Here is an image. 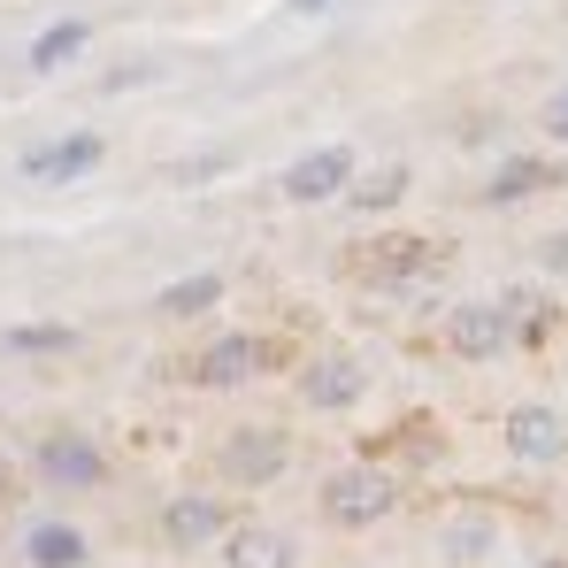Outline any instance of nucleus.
<instances>
[{"label": "nucleus", "instance_id": "obj_17", "mask_svg": "<svg viewBox=\"0 0 568 568\" xmlns=\"http://www.w3.org/2000/svg\"><path fill=\"white\" fill-rule=\"evenodd\" d=\"M407 185H415V178H407V162H384V170H362V185L346 192V200H354L362 215H384V207H399V200H407Z\"/></svg>", "mask_w": 568, "mask_h": 568}, {"label": "nucleus", "instance_id": "obj_2", "mask_svg": "<svg viewBox=\"0 0 568 568\" xmlns=\"http://www.w3.org/2000/svg\"><path fill=\"white\" fill-rule=\"evenodd\" d=\"M354 185H362V146H354V139H323V146L292 154V162H284V178H277V192L292 200V207L346 200Z\"/></svg>", "mask_w": 568, "mask_h": 568}, {"label": "nucleus", "instance_id": "obj_22", "mask_svg": "<svg viewBox=\"0 0 568 568\" xmlns=\"http://www.w3.org/2000/svg\"><path fill=\"white\" fill-rule=\"evenodd\" d=\"M538 568H568V561H538Z\"/></svg>", "mask_w": 568, "mask_h": 568}, {"label": "nucleus", "instance_id": "obj_9", "mask_svg": "<svg viewBox=\"0 0 568 568\" xmlns=\"http://www.w3.org/2000/svg\"><path fill=\"white\" fill-rule=\"evenodd\" d=\"M284 469H292V438L277 423H239L223 438V476L231 484H277Z\"/></svg>", "mask_w": 568, "mask_h": 568}, {"label": "nucleus", "instance_id": "obj_1", "mask_svg": "<svg viewBox=\"0 0 568 568\" xmlns=\"http://www.w3.org/2000/svg\"><path fill=\"white\" fill-rule=\"evenodd\" d=\"M315 507H323V523H331V530H377L384 515L399 507V476L377 469V462H346V469L323 476Z\"/></svg>", "mask_w": 568, "mask_h": 568}, {"label": "nucleus", "instance_id": "obj_13", "mask_svg": "<svg viewBox=\"0 0 568 568\" xmlns=\"http://www.w3.org/2000/svg\"><path fill=\"white\" fill-rule=\"evenodd\" d=\"M93 16H54V23H39L31 31V47H23V70H39V78H54V70H70L85 47H93Z\"/></svg>", "mask_w": 568, "mask_h": 568}, {"label": "nucleus", "instance_id": "obj_15", "mask_svg": "<svg viewBox=\"0 0 568 568\" xmlns=\"http://www.w3.org/2000/svg\"><path fill=\"white\" fill-rule=\"evenodd\" d=\"M223 292H231V277H223V270H192V277H170L162 292H154V315H170V323H192V315H207Z\"/></svg>", "mask_w": 568, "mask_h": 568}, {"label": "nucleus", "instance_id": "obj_5", "mask_svg": "<svg viewBox=\"0 0 568 568\" xmlns=\"http://www.w3.org/2000/svg\"><path fill=\"white\" fill-rule=\"evenodd\" d=\"M31 469L47 476L54 491H100V484H108V446H100L93 430H78V423H54V430L39 438Z\"/></svg>", "mask_w": 568, "mask_h": 568}, {"label": "nucleus", "instance_id": "obj_7", "mask_svg": "<svg viewBox=\"0 0 568 568\" xmlns=\"http://www.w3.org/2000/svg\"><path fill=\"white\" fill-rule=\"evenodd\" d=\"M239 530V507L223 499V491H178L170 507H162V546H178V554H207V546H223Z\"/></svg>", "mask_w": 568, "mask_h": 568}, {"label": "nucleus", "instance_id": "obj_11", "mask_svg": "<svg viewBox=\"0 0 568 568\" xmlns=\"http://www.w3.org/2000/svg\"><path fill=\"white\" fill-rule=\"evenodd\" d=\"M23 568H93V538L70 515H31L23 523Z\"/></svg>", "mask_w": 568, "mask_h": 568}, {"label": "nucleus", "instance_id": "obj_18", "mask_svg": "<svg viewBox=\"0 0 568 568\" xmlns=\"http://www.w3.org/2000/svg\"><path fill=\"white\" fill-rule=\"evenodd\" d=\"M70 346H78L70 323H16V331H0V354H70Z\"/></svg>", "mask_w": 568, "mask_h": 568}, {"label": "nucleus", "instance_id": "obj_4", "mask_svg": "<svg viewBox=\"0 0 568 568\" xmlns=\"http://www.w3.org/2000/svg\"><path fill=\"white\" fill-rule=\"evenodd\" d=\"M100 162H108V131H54V139H39V146H23L16 154V178L23 185H85L100 178Z\"/></svg>", "mask_w": 568, "mask_h": 568}, {"label": "nucleus", "instance_id": "obj_14", "mask_svg": "<svg viewBox=\"0 0 568 568\" xmlns=\"http://www.w3.org/2000/svg\"><path fill=\"white\" fill-rule=\"evenodd\" d=\"M546 185H554V162H546V154H507V162L484 178V207H523V200H538Z\"/></svg>", "mask_w": 568, "mask_h": 568}, {"label": "nucleus", "instance_id": "obj_6", "mask_svg": "<svg viewBox=\"0 0 568 568\" xmlns=\"http://www.w3.org/2000/svg\"><path fill=\"white\" fill-rule=\"evenodd\" d=\"M446 354L454 362H499V354H515L507 300H454L446 307Z\"/></svg>", "mask_w": 568, "mask_h": 568}, {"label": "nucleus", "instance_id": "obj_19", "mask_svg": "<svg viewBox=\"0 0 568 568\" xmlns=\"http://www.w3.org/2000/svg\"><path fill=\"white\" fill-rule=\"evenodd\" d=\"M538 131H546L554 146H568V85H554V93H546V108H538Z\"/></svg>", "mask_w": 568, "mask_h": 568}, {"label": "nucleus", "instance_id": "obj_16", "mask_svg": "<svg viewBox=\"0 0 568 568\" xmlns=\"http://www.w3.org/2000/svg\"><path fill=\"white\" fill-rule=\"evenodd\" d=\"M430 270V239H415V231H392V239H377V254H369V270L362 277L369 284H407Z\"/></svg>", "mask_w": 568, "mask_h": 568}, {"label": "nucleus", "instance_id": "obj_12", "mask_svg": "<svg viewBox=\"0 0 568 568\" xmlns=\"http://www.w3.org/2000/svg\"><path fill=\"white\" fill-rule=\"evenodd\" d=\"M215 554H223V568H300V561H307V554H300V538L277 530V523H239Z\"/></svg>", "mask_w": 568, "mask_h": 568}, {"label": "nucleus", "instance_id": "obj_10", "mask_svg": "<svg viewBox=\"0 0 568 568\" xmlns=\"http://www.w3.org/2000/svg\"><path fill=\"white\" fill-rule=\"evenodd\" d=\"M262 369V338L254 331H223L215 346H200L185 362V384H200V392H231V384H246Z\"/></svg>", "mask_w": 568, "mask_h": 568}, {"label": "nucleus", "instance_id": "obj_21", "mask_svg": "<svg viewBox=\"0 0 568 568\" xmlns=\"http://www.w3.org/2000/svg\"><path fill=\"white\" fill-rule=\"evenodd\" d=\"M292 8H300V16H331L338 0H292Z\"/></svg>", "mask_w": 568, "mask_h": 568}, {"label": "nucleus", "instance_id": "obj_20", "mask_svg": "<svg viewBox=\"0 0 568 568\" xmlns=\"http://www.w3.org/2000/svg\"><path fill=\"white\" fill-rule=\"evenodd\" d=\"M538 262H546V270H568V231H554V246H546Z\"/></svg>", "mask_w": 568, "mask_h": 568}, {"label": "nucleus", "instance_id": "obj_8", "mask_svg": "<svg viewBox=\"0 0 568 568\" xmlns=\"http://www.w3.org/2000/svg\"><path fill=\"white\" fill-rule=\"evenodd\" d=\"M499 446H507L523 469H554V462L568 454V415L546 407V399H523V407L499 423Z\"/></svg>", "mask_w": 568, "mask_h": 568}, {"label": "nucleus", "instance_id": "obj_3", "mask_svg": "<svg viewBox=\"0 0 568 568\" xmlns=\"http://www.w3.org/2000/svg\"><path fill=\"white\" fill-rule=\"evenodd\" d=\"M369 362L354 354V346H323V354H307L300 362V407L307 415H354L362 399H369Z\"/></svg>", "mask_w": 568, "mask_h": 568}]
</instances>
